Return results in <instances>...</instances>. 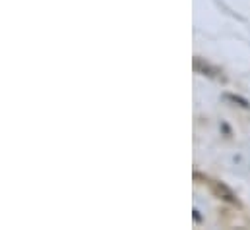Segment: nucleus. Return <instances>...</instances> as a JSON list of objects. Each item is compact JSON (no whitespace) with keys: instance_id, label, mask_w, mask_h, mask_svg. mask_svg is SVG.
Listing matches in <instances>:
<instances>
[{"instance_id":"obj_2","label":"nucleus","mask_w":250,"mask_h":230,"mask_svg":"<svg viewBox=\"0 0 250 230\" xmlns=\"http://www.w3.org/2000/svg\"><path fill=\"white\" fill-rule=\"evenodd\" d=\"M225 99L227 101H233V103H239L241 107H245V109H249V101L247 99H243V97H239V95H225Z\"/></svg>"},{"instance_id":"obj_1","label":"nucleus","mask_w":250,"mask_h":230,"mask_svg":"<svg viewBox=\"0 0 250 230\" xmlns=\"http://www.w3.org/2000/svg\"><path fill=\"white\" fill-rule=\"evenodd\" d=\"M213 192L217 193V195H221L223 199H227V201H237V197H235V193L229 190V188H225L223 184H213Z\"/></svg>"}]
</instances>
